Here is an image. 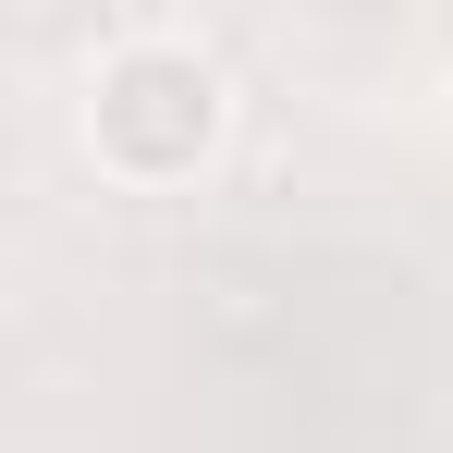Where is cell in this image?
<instances>
[{"instance_id": "1", "label": "cell", "mask_w": 453, "mask_h": 453, "mask_svg": "<svg viewBox=\"0 0 453 453\" xmlns=\"http://www.w3.org/2000/svg\"><path fill=\"white\" fill-rule=\"evenodd\" d=\"M74 148L123 196H184L233 148V62L196 25H123L74 74Z\"/></svg>"}]
</instances>
